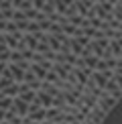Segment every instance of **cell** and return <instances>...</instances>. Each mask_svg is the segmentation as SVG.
<instances>
[{"mask_svg": "<svg viewBox=\"0 0 122 124\" xmlns=\"http://www.w3.org/2000/svg\"><path fill=\"white\" fill-rule=\"evenodd\" d=\"M96 106H100L104 112H110L112 108L118 106V100H116V98H112V96H108L106 92H102V96H98V102H96Z\"/></svg>", "mask_w": 122, "mask_h": 124, "instance_id": "6da1fadb", "label": "cell"}, {"mask_svg": "<svg viewBox=\"0 0 122 124\" xmlns=\"http://www.w3.org/2000/svg\"><path fill=\"white\" fill-rule=\"evenodd\" d=\"M10 110L14 112V114H18V116H27V110H29V104L24 100H20L18 96H14L12 98V104H10Z\"/></svg>", "mask_w": 122, "mask_h": 124, "instance_id": "7a4b0ae2", "label": "cell"}, {"mask_svg": "<svg viewBox=\"0 0 122 124\" xmlns=\"http://www.w3.org/2000/svg\"><path fill=\"white\" fill-rule=\"evenodd\" d=\"M104 92H106L108 96L116 98V100L120 102V96H122V85H120V84H116L114 79H108V81H106V85H104Z\"/></svg>", "mask_w": 122, "mask_h": 124, "instance_id": "3957f363", "label": "cell"}, {"mask_svg": "<svg viewBox=\"0 0 122 124\" xmlns=\"http://www.w3.org/2000/svg\"><path fill=\"white\" fill-rule=\"evenodd\" d=\"M23 81L30 87V90H39V85H41V79L33 73V71H30V67H29V69H24V73H23Z\"/></svg>", "mask_w": 122, "mask_h": 124, "instance_id": "277c9868", "label": "cell"}, {"mask_svg": "<svg viewBox=\"0 0 122 124\" xmlns=\"http://www.w3.org/2000/svg\"><path fill=\"white\" fill-rule=\"evenodd\" d=\"M33 102H37V104H41L43 108H49L51 104H53V96L47 94L45 90H37V96H35V100Z\"/></svg>", "mask_w": 122, "mask_h": 124, "instance_id": "5b68a950", "label": "cell"}, {"mask_svg": "<svg viewBox=\"0 0 122 124\" xmlns=\"http://www.w3.org/2000/svg\"><path fill=\"white\" fill-rule=\"evenodd\" d=\"M108 53L112 57H122V39H108Z\"/></svg>", "mask_w": 122, "mask_h": 124, "instance_id": "8992f818", "label": "cell"}, {"mask_svg": "<svg viewBox=\"0 0 122 124\" xmlns=\"http://www.w3.org/2000/svg\"><path fill=\"white\" fill-rule=\"evenodd\" d=\"M6 67H8V71H10V75H12V79L16 81V84H20V81H23V73H24V69H23L18 63H12V61H8Z\"/></svg>", "mask_w": 122, "mask_h": 124, "instance_id": "52a82bcc", "label": "cell"}, {"mask_svg": "<svg viewBox=\"0 0 122 124\" xmlns=\"http://www.w3.org/2000/svg\"><path fill=\"white\" fill-rule=\"evenodd\" d=\"M92 120H96L98 124H104V120H106V116H108V112H104L100 106H94V108H90V114H88Z\"/></svg>", "mask_w": 122, "mask_h": 124, "instance_id": "ba28073f", "label": "cell"}, {"mask_svg": "<svg viewBox=\"0 0 122 124\" xmlns=\"http://www.w3.org/2000/svg\"><path fill=\"white\" fill-rule=\"evenodd\" d=\"M2 122H6V124H20V122H23V116L14 114V112L8 108V110L4 112V118H2Z\"/></svg>", "mask_w": 122, "mask_h": 124, "instance_id": "9c48e42d", "label": "cell"}, {"mask_svg": "<svg viewBox=\"0 0 122 124\" xmlns=\"http://www.w3.org/2000/svg\"><path fill=\"white\" fill-rule=\"evenodd\" d=\"M98 59H100V57H98V55H94V53L85 55V57H84V61H85V67L94 71V69H96V63H98Z\"/></svg>", "mask_w": 122, "mask_h": 124, "instance_id": "30bf717a", "label": "cell"}, {"mask_svg": "<svg viewBox=\"0 0 122 124\" xmlns=\"http://www.w3.org/2000/svg\"><path fill=\"white\" fill-rule=\"evenodd\" d=\"M2 94H4V96H10V98H14V96L18 94V84H16V81H12L10 85H6V87L2 90Z\"/></svg>", "mask_w": 122, "mask_h": 124, "instance_id": "8fae6325", "label": "cell"}, {"mask_svg": "<svg viewBox=\"0 0 122 124\" xmlns=\"http://www.w3.org/2000/svg\"><path fill=\"white\" fill-rule=\"evenodd\" d=\"M8 55H10V49L4 45V41H2V39H0V61L8 63Z\"/></svg>", "mask_w": 122, "mask_h": 124, "instance_id": "7c38bea8", "label": "cell"}, {"mask_svg": "<svg viewBox=\"0 0 122 124\" xmlns=\"http://www.w3.org/2000/svg\"><path fill=\"white\" fill-rule=\"evenodd\" d=\"M84 18H85V16H81V14H77V12H75V14H71V16H67V20H69L71 24H73V27H81Z\"/></svg>", "mask_w": 122, "mask_h": 124, "instance_id": "4fadbf2b", "label": "cell"}, {"mask_svg": "<svg viewBox=\"0 0 122 124\" xmlns=\"http://www.w3.org/2000/svg\"><path fill=\"white\" fill-rule=\"evenodd\" d=\"M20 2H23V0H10V4H12V8H18V6H20Z\"/></svg>", "mask_w": 122, "mask_h": 124, "instance_id": "5bb4252c", "label": "cell"}, {"mask_svg": "<svg viewBox=\"0 0 122 124\" xmlns=\"http://www.w3.org/2000/svg\"><path fill=\"white\" fill-rule=\"evenodd\" d=\"M4 112H6V110H2V108H0V122H2V118H4Z\"/></svg>", "mask_w": 122, "mask_h": 124, "instance_id": "9a60e30c", "label": "cell"}, {"mask_svg": "<svg viewBox=\"0 0 122 124\" xmlns=\"http://www.w3.org/2000/svg\"><path fill=\"white\" fill-rule=\"evenodd\" d=\"M79 124H88V122H84V120H81V122H79Z\"/></svg>", "mask_w": 122, "mask_h": 124, "instance_id": "2e32d148", "label": "cell"}, {"mask_svg": "<svg viewBox=\"0 0 122 124\" xmlns=\"http://www.w3.org/2000/svg\"><path fill=\"white\" fill-rule=\"evenodd\" d=\"M0 18H4V16H2V12H0Z\"/></svg>", "mask_w": 122, "mask_h": 124, "instance_id": "e0dca14e", "label": "cell"}, {"mask_svg": "<svg viewBox=\"0 0 122 124\" xmlns=\"http://www.w3.org/2000/svg\"><path fill=\"white\" fill-rule=\"evenodd\" d=\"M61 124H69V122H61Z\"/></svg>", "mask_w": 122, "mask_h": 124, "instance_id": "ac0fdd59", "label": "cell"}, {"mask_svg": "<svg viewBox=\"0 0 122 124\" xmlns=\"http://www.w3.org/2000/svg\"><path fill=\"white\" fill-rule=\"evenodd\" d=\"M0 124H6V122H0Z\"/></svg>", "mask_w": 122, "mask_h": 124, "instance_id": "d6986e66", "label": "cell"}, {"mask_svg": "<svg viewBox=\"0 0 122 124\" xmlns=\"http://www.w3.org/2000/svg\"><path fill=\"white\" fill-rule=\"evenodd\" d=\"M0 2H2V0H0Z\"/></svg>", "mask_w": 122, "mask_h": 124, "instance_id": "ffe728a7", "label": "cell"}]
</instances>
